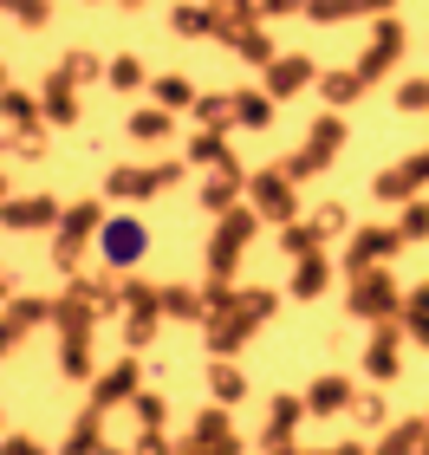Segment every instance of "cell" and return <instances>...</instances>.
Wrapping results in <instances>:
<instances>
[{
    "instance_id": "cell-1",
    "label": "cell",
    "mask_w": 429,
    "mask_h": 455,
    "mask_svg": "<svg viewBox=\"0 0 429 455\" xmlns=\"http://www.w3.org/2000/svg\"><path fill=\"white\" fill-rule=\"evenodd\" d=\"M143 254H150V228L137 215H105V228H98V260H105L111 274H131V267H143Z\"/></svg>"
},
{
    "instance_id": "cell-2",
    "label": "cell",
    "mask_w": 429,
    "mask_h": 455,
    "mask_svg": "<svg viewBox=\"0 0 429 455\" xmlns=\"http://www.w3.org/2000/svg\"><path fill=\"white\" fill-rule=\"evenodd\" d=\"M391 313H397V286H391V274H384V267L358 274V286H352V319H391Z\"/></svg>"
},
{
    "instance_id": "cell-3",
    "label": "cell",
    "mask_w": 429,
    "mask_h": 455,
    "mask_svg": "<svg viewBox=\"0 0 429 455\" xmlns=\"http://www.w3.org/2000/svg\"><path fill=\"white\" fill-rule=\"evenodd\" d=\"M137 378H143V364H137V358H117V364L105 371V378L91 384V410L105 417L111 403H137V397H143V390H137Z\"/></svg>"
},
{
    "instance_id": "cell-4",
    "label": "cell",
    "mask_w": 429,
    "mask_h": 455,
    "mask_svg": "<svg viewBox=\"0 0 429 455\" xmlns=\"http://www.w3.org/2000/svg\"><path fill=\"white\" fill-rule=\"evenodd\" d=\"M338 137H345V124H338V117H325L319 131L306 137V150H299V156H286V176L299 182V176H313V170H325V156L338 150Z\"/></svg>"
},
{
    "instance_id": "cell-5",
    "label": "cell",
    "mask_w": 429,
    "mask_h": 455,
    "mask_svg": "<svg viewBox=\"0 0 429 455\" xmlns=\"http://www.w3.org/2000/svg\"><path fill=\"white\" fill-rule=\"evenodd\" d=\"M105 228V215H98V202H78V209H66V221H59V260H78V241L85 235H98Z\"/></svg>"
},
{
    "instance_id": "cell-6",
    "label": "cell",
    "mask_w": 429,
    "mask_h": 455,
    "mask_svg": "<svg viewBox=\"0 0 429 455\" xmlns=\"http://www.w3.org/2000/svg\"><path fill=\"white\" fill-rule=\"evenodd\" d=\"M195 449H215V455H241L234 449V429H228V410H202V417H195Z\"/></svg>"
},
{
    "instance_id": "cell-7",
    "label": "cell",
    "mask_w": 429,
    "mask_h": 455,
    "mask_svg": "<svg viewBox=\"0 0 429 455\" xmlns=\"http://www.w3.org/2000/svg\"><path fill=\"white\" fill-rule=\"evenodd\" d=\"M397 46H403V33H397V27H377V39H371V52L358 59V78H364V85H371V78H384V72H391V59H397Z\"/></svg>"
},
{
    "instance_id": "cell-8",
    "label": "cell",
    "mask_w": 429,
    "mask_h": 455,
    "mask_svg": "<svg viewBox=\"0 0 429 455\" xmlns=\"http://www.w3.org/2000/svg\"><path fill=\"white\" fill-rule=\"evenodd\" d=\"M176 176H182L176 163H163V170H117L111 189H117V196H150V189H170Z\"/></svg>"
},
{
    "instance_id": "cell-9",
    "label": "cell",
    "mask_w": 429,
    "mask_h": 455,
    "mask_svg": "<svg viewBox=\"0 0 429 455\" xmlns=\"http://www.w3.org/2000/svg\"><path fill=\"white\" fill-rule=\"evenodd\" d=\"M397 241H403L397 228H364V235L352 241V274H371V267H364V260H384V254H391Z\"/></svg>"
},
{
    "instance_id": "cell-10",
    "label": "cell",
    "mask_w": 429,
    "mask_h": 455,
    "mask_svg": "<svg viewBox=\"0 0 429 455\" xmlns=\"http://www.w3.org/2000/svg\"><path fill=\"white\" fill-rule=\"evenodd\" d=\"M358 397H352V384L345 378H319L313 390H306V410H313V417H332V410H352Z\"/></svg>"
},
{
    "instance_id": "cell-11",
    "label": "cell",
    "mask_w": 429,
    "mask_h": 455,
    "mask_svg": "<svg viewBox=\"0 0 429 455\" xmlns=\"http://www.w3.org/2000/svg\"><path fill=\"white\" fill-rule=\"evenodd\" d=\"M299 417H306V397H274V423H267V449L274 455H286V436L299 429Z\"/></svg>"
},
{
    "instance_id": "cell-12",
    "label": "cell",
    "mask_w": 429,
    "mask_h": 455,
    "mask_svg": "<svg viewBox=\"0 0 429 455\" xmlns=\"http://www.w3.org/2000/svg\"><path fill=\"white\" fill-rule=\"evenodd\" d=\"M241 339H254V325L241 319L234 306H228V313H215V319H209V351H221V358H228V351H234Z\"/></svg>"
},
{
    "instance_id": "cell-13",
    "label": "cell",
    "mask_w": 429,
    "mask_h": 455,
    "mask_svg": "<svg viewBox=\"0 0 429 455\" xmlns=\"http://www.w3.org/2000/svg\"><path fill=\"white\" fill-rule=\"evenodd\" d=\"M66 221V209H52L46 196H27V202H7V228H52Z\"/></svg>"
},
{
    "instance_id": "cell-14",
    "label": "cell",
    "mask_w": 429,
    "mask_h": 455,
    "mask_svg": "<svg viewBox=\"0 0 429 455\" xmlns=\"http://www.w3.org/2000/svg\"><path fill=\"white\" fill-rule=\"evenodd\" d=\"M248 215H228V228H221V241H215V280H228L234 274V254H241V241H248Z\"/></svg>"
},
{
    "instance_id": "cell-15",
    "label": "cell",
    "mask_w": 429,
    "mask_h": 455,
    "mask_svg": "<svg viewBox=\"0 0 429 455\" xmlns=\"http://www.w3.org/2000/svg\"><path fill=\"white\" fill-rule=\"evenodd\" d=\"M364 364H371V378H397V325L384 319L371 332V351H364Z\"/></svg>"
},
{
    "instance_id": "cell-16",
    "label": "cell",
    "mask_w": 429,
    "mask_h": 455,
    "mask_svg": "<svg viewBox=\"0 0 429 455\" xmlns=\"http://www.w3.org/2000/svg\"><path fill=\"white\" fill-rule=\"evenodd\" d=\"M325 286H332V267H325V254H313V260L293 267V299H319Z\"/></svg>"
},
{
    "instance_id": "cell-17",
    "label": "cell",
    "mask_w": 429,
    "mask_h": 455,
    "mask_svg": "<svg viewBox=\"0 0 429 455\" xmlns=\"http://www.w3.org/2000/svg\"><path fill=\"white\" fill-rule=\"evenodd\" d=\"M306 78H313V66H306V59H274V66H267V98H286V92H299Z\"/></svg>"
},
{
    "instance_id": "cell-18",
    "label": "cell",
    "mask_w": 429,
    "mask_h": 455,
    "mask_svg": "<svg viewBox=\"0 0 429 455\" xmlns=\"http://www.w3.org/2000/svg\"><path fill=\"white\" fill-rule=\"evenodd\" d=\"M423 443H429V417L423 423H397L391 436L377 443V455H423Z\"/></svg>"
},
{
    "instance_id": "cell-19",
    "label": "cell",
    "mask_w": 429,
    "mask_h": 455,
    "mask_svg": "<svg viewBox=\"0 0 429 455\" xmlns=\"http://www.w3.org/2000/svg\"><path fill=\"white\" fill-rule=\"evenodd\" d=\"M234 124L267 131V124H274V98H267V92H241V98H234Z\"/></svg>"
},
{
    "instance_id": "cell-20",
    "label": "cell",
    "mask_w": 429,
    "mask_h": 455,
    "mask_svg": "<svg viewBox=\"0 0 429 455\" xmlns=\"http://www.w3.org/2000/svg\"><path fill=\"white\" fill-rule=\"evenodd\" d=\"M293 176H254L248 189H254V202H267L274 215H293V189H286Z\"/></svg>"
},
{
    "instance_id": "cell-21",
    "label": "cell",
    "mask_w": 429,
    "mask_h": 455,
    "mask_svg": "<svg viewBox=\"0 0 429 455\" xmlns=\"http://www.w3.org/2000/svg\"><path fill=\"white\" fill-rule=\"evenodd\" d=\"M209 390H215V403H221V410H228V403L241 397V390H248V378H241V371H234L228 358H221V364L209 371Z\"/></svg>"
},
{
    "instance_id": "cell-22",
    "label": "cell",
    "mask_w": 429,
    "mask_h": 455,
    "mask_svg": "<svg viewBox=\"0 0 429 455\" xmlns=\"http://www.w3.org/2000/svg\"><path fill=\"white\" fill-rule=\"evenodd\" d=\"M189 163H202V170H228V143H221V137H209V131H202L195 143H189Z\"/></svg>"
},
{
    "instance_id": "cell-23",
    "label": "cell",
    "mask_w": 429,
    "mask_h": 455,
    "mask_svg": "<svg viewBox=\"0 0 429 455\" xmlns=\"http://www.w3.org/2000/svg\"><path fill=\"white\" fill-rule=\"evenodd\" d=\"M274 306H280L274 293H234V313H241V319H248V325H254V332H260V325H267V319H274Z\"/></svg>"
},
{
    "instance_id": "cell-24",
    "label": "cell",
    "mask_w": 429,
    "mask_h": 455,
    "mask_svg": "<svg viewBox=\"0 0 429 455\" xmlns=\"http://www.w3.org/2000/svg\"><path fill=\"white\" fill-rule=\"evenodd\" d=\"M39 319H46V306H39V299H20V306H13V319H7V345H20Z\"/></svg>"
},
{
    "instance_id": "cell-25",
    "label": "cell",
    "mask_w": 429,
    "mask_h": 455,
    "mask_svg": "<svg viewBox=\"0 0 429 455\" xmlns=\"http://www.w3.org/2000/svg\"><path fill=\"white\" fill-rule=\"evenodd\" d=\"M163 313H176V319H209V306H202L189 286H170V293H163Z\"/></svg>"
},
{
    "instance_id": "cell-26",
    "label": "cell",
    "mask_w": 429,
    "mask_h": 455,
    "mask_svg": "<svg viewBox=\"0 0 429 455\" xmlns=\"http://www.w3.org/2000/svg\"><path fill=\"white\" fill-rule=\"evenodd\" d=\"M46 117H52V124H72V117H78V111H72V78L46 85Z\"/></svg>"
},
{
    "instance_id": "cell-27",
    "label": "cell",
    "mask_w": 429,
    "mask_h": 455,
    "mask_svg": "<svg viewBox=\"0 0 429 455\" xmlns=\"http://www.w3.org/2000/svg\"><path fill=\"white\" fill-rule=\"evenodd\" d=\"M234 46H241V59H254V66H260V72H267V66H274V59H280L267 33H241V39H234Z\"/></svg>"
},
{
    "instance_id": "cell-28",
    "label": "cell",
    "mask_w": 429,
    "mask_h": 455,
    "mask_svg": "<svg viewBox=\"0 0 429 455\" xmlns=\"http://www.w3.org/2000/svg\"><path fill=\"white\" fill-rule=\"evenodd\" d=\"M66 455H98V410H85V417H78V429H72Z\"/></svg>"
},
{
    "instance_id": "cell-29",
    "label": "cell",
    "mask_w": 429,
    "mask_h": 455,
    "mask_svg": "<svg viewBox=\"0 0 429 455\" xmlns=\"http://www.w3.org/2000/svg\"><path fill=\"white\" fill-rule=\"evenodd\" d=\"M163 423H170V403L143 390V397H137V429H156V436H163Z\"/></svg>"
},
{
    "instance_id": "cell-30",
    "label": "cell",
    "mask_w": 429,
    "mask_h": 455,
    "mask_svg": "<svg viewBox=\"0 0 429 455\" xmlns=\"http://www.w3.org/2000/svg\"><path fill=\"white\" fill-rule=\"evenodd\" d=\"M131 137H143V143L156 137V143H163V137H170V111H137V117H131Z\"/></svg>"
},
{
    "instance_id": "cell-31",
    "label": "cell",
    "mask_w": 429,
    "mask_h": 455,
    "mask_svg": "<svg viewBox=\"0 0 429 455\" xmlns=\"http://www.w3.org/2000/svg\"><path fill=\"white\" fill-rule=\"evenodd\" d=\"M397 235H403V241H423V235H429V202H410V209H403Z\"/></svg>"
},
{
    "instance_id": "cell-32",
    "label": "cell",
    "mask_w": 429,
    "mask_h": 455,
    "mask_svg": "<svg viewBox=\"0 0 429 455\" xmlns=\"http://www.w3.org/2000/svg\"><path fill=\"white\" fill-rule=\"evenodd\" d=\"M358 85H364L358 72H332V78H325V98H332V105H352V98H358Z\"/></svg>"
},
{
    "instance_id": "cell-33",
    "label": "cell",
    "mask_w": 429,
    "mask_h": 455,
    "mask_svg": "<svg viewBox=\"0 0 429 455\" xmlns=\"http://www.w3.org/2000/svg\"><path fill=\"white\" fill-rule=\"evenodd\" d=\"M156 319H163V313H131V325H124V339H131V351H143V345L156 339Z\"/></svg>"
},
{
    "instance_id": "cell-34",
    "label": "cell",
    "mask_w": 429,
    "mask_h": 455,
    "mask_svg": "<svg viewBox=\"0 0 429 455\" xmlns=\"http://www.w3.org/2000/svg\"><path fill=\"white\" fill-rule=\"evenodd\" d=\"M313 20H345V13H364V0H306Z\"/></svg>"
},
{
    "instance_id": "cell-35",
    "label": "cell",
    "mask_w": 429,
    "mask_h": 455,
    "mask_svg": "<svg viewBox=\"0 0 429 455\" xmlns=\"http://www.w3.org/2000/svg\"><path fill=\"white\" fill-rule=\"evenodd\" d=\"M397 105H403V111H429V78H403V85H397Z\"/></svg>"
},
{
    "instance_id": "cell-36",
    "label": "cell",
    "mask_w": 429,
    "mask_h": 455,
    "mask_svg": "<svg viewBox=\"0 0 429 455\" xmlns=\"http://www.w3.org/2000/svg\"><path fill=\"white\" fill-rule=\"evenodd\" d=\"M66 378H91V351H85V339H66Z\"/></svg>"
},
{
    "instance_id": "cell-37",
    "label": "cell",
    "mask_w": 429,
    "mask_h": 455,
    "mask_svg": "<svg viewBox=\"0 0 429 455\" xmlns=\"http://www.w3.org/2000/svg\"><path fill=\"white\" fill-rule=\"evenodd\" d=\"M111 85H117V92L143 85V66H137V59H111Z\"/></svg>"
},
{
    "instance_id": "cell-38",
    "label": "cell",
    "mask_w": 429,
    "mask_h": 455,
    "mask_svg": "<svg viewBox=\"0 0 429 455\" xmlns=\"http://www.w3.org/2000/svg\"><path fill=\"white\" fill-rule=\"evenodd\" d=\"M189 85H182V78H156V105H189Z\"/></svg>"
},
{
    "instance_id": "cell-39",
    "label": "cell",
    "mask_w": 429,
    "mask_h": 455,
    "mask_svg": "<svg viewBox=\"0 0 429 455\" xmlns=\"http://www.w3.org/2000/svg\"><path fill=\"white\" fill-rule=\"evenodd\" d=\"M228 111H234V98H195V117H202V124H221Z\"/></svg>"
},
{
    "instance_id": "cell-40",
    "label": "cell",
    "mask_w": 429,
    "mask_h": 455,
    "mask_svg": "<svg viewBox=\"0 0 429 455\" xmlns=\"http://www.w3.org/2000/svg\"><path fill=\"white\" fill-rule=\"evenodd\" d=\"M410 182H417L410 170H391V176L377 182V196H384V202H397V196H410Z\"/></svg>"
},
{
    "instance_id": "cell-41",
    "label": "cell",
    "mask_w": 429,
    "mask_h": 455,
    "mask_svg": "<svg viewBox=\"0 0 429 455\" xmlns=\"http://www.w3.org/2000/svg\"><path fill=\"white\" fill-rule=\"evenodd\" d=\"M7 117L20 124V131H27V124H33L39 111H33V98H27V92H7Z\"/></svg>"
},
{
    "instance_id": "cell-42",
    "label": "cell",
    "mask_w": 429,
    "mask_h": 455,
    "mask_svg": "<svg viewBox=\"0 0 429 455\" xmlns=\"http://www.w3.org/2000/svg\"><path fill=\"white\" fill-rule=\"evenodd\" d=\"M352 410H358V423H364V429H377V423H384V397H358Z\"/></svg>"
},
{
    "instance_id": "cell-43",
    "label": "cell",
    "mask_w": 429,
    "mask_h": 455,
    "mask_svg": "<svg viewBox=\"0 0 429 455\" xmlns=\"http://www.w3.org/2000/svg\"><path fill=\"white\" fill-rule=\"evenodd\" d=\"M313 228H319V235H338V228H345V209H338V202H325Z\"/></svg>"
},
{
    "instance_id": "cell-44",
    "label": "cell",
    "mask_w": 429,
    "mask_h": 455,
    "mask_svg": "<svg viewBox=\"0 0 429 455\" xmlns=\"http://www.w3.org/2000/svg\"><path fill=\"white\" fill-rule=\"evenodd\" d=\"M131 455H170V443H163V436H156V429H143V436H137V449H131Z\"/></svg>"
},
{
    "instance_id": "cell-45",
    "label": "cell",
    "mask_w": 429,
    "mask_h": 455,
    "mask_svg": "<svg viewBox=\"0 0 429 455\" xmlns=\"http://www.w3.org/2000/svg\"><path fill=\"white\" fill-rule=\"evenodd\" d=\"M13 13L27 20V27H39V20H46V0H13Z\"/></svg>"
},
{
    "instance_id": "cell-46",
    "label": "cell",
    "mask_w": 429,
    "mask_h": 455,
    "mask_svg": "<svg viewBox=\"0 0 429 455\" xmlns=\"http://www.w3.org/2000/svg\"><path fill=\"white\" fill-rule=\"evenodd\" d=\"M202 202H209V209H228V202H234V182H215V189H202Z\"/></svg>"
},
{
    "instance_id": "cell-47",
    "label": "cell",
    "mask_w": 429,
    "mask_h": 455,
    "mask_svg": "<svg viewBox=\"0 0 429 455\" xmlns=\"http://www.w3.org/2000/svg\"><path fill=\"white\" fill-rule=\"evenodd\" d=\"M403 332H410L417 345H429V313H410V319H403Z\"/></svg>"
},
{
    "instance_id": "cell-48",
    "label": "cell",
    "mask_w": 429,
    "mask_h": 455,
    "mask_svg": "<svg viewBox=\"0 0 429 455\" xmlns=\"http://www.w3.org/2000/svg\"><path fill=\"white\" fill-rule=\"evenodd\" d=\"M0 455H46V449H39L33 436H7V449H0Z\"/></svg>"
},
{
    "instance_id": "cell-49",
    "label": "cell",
    "mask_w": 429,
    "mask_h": 455,
    "mask_svg": "<svg viewBox=\"0 0 429 455\" xmlns=\"http://www.w3.org/2000/svg\"><path fill=\"white\" fill-rule=\"evenodd\" d=\"M260 13H274V20L280 13H306V0H260Z\"/></svg>"
},
{
    "instance_id": "cell-50",
    "label": "cell",
    "mask_w": 429,
    "mask_h": 455,
    "mask_svg": "<svg viewBox=\"0 0 429 455\" xmlns=\"http://www.w3.org/2000/svg\"><path fill=\"white\" fill-rule=\"evenodd\" d=\"M403 170H410L417 182H429V150H423V156H410V163H403Z\"/></svg>"
},
{
    "instance_id": "cell-51",
    "label": "cell",
    "mask_w": 429,
    "mask_h": 455,
    "mask_svg": "<svg viewBox=\"0 0 429 455\" xmlns=\"http://www.w3.org/2000/svg\"><path fill=\"white\" fill-rule=\"evenodd\" d=\"M189 455H215V449H189Z\"/></svg>"
},
{
    "instance_id": "cell-52",
    "label": "cell",
    "mask_w": 429,
    "mask_h": 455,
    "mask_svg": "<svg viewBox=\"0 0 429 455\" xmlns=\"http://www.w3.org/2000/svg\"><path fill=\"white\" fill-rule=\"evenodd\" d=\"M423 455H429V443H423Z\"/></svg>"
}]
</instances>
